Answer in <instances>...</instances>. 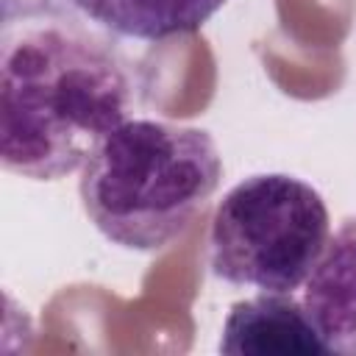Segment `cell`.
<instances>
[{"label": "cell", "mask_w": 356, "mask_h": 356, "mask_svg": "<svg viewBox=\"0 0 356 356\" xmlns=\"http://www.w3.org/2000/svg\"><path fill=\"white\" fill-rule=\"evenodd\" d=\"M134 70L117 39L70 0H3L0 161L31 181L81 170L128 120Z\"/></svg>", "instance_id": "1"}, {"label": "cell", "mask_w": 356, "mask_h": 356, "mask_svg": "<svg viewBox=\"0 0 356 356\" xmlns=\"http://www.w3.org/2000/svg\"><path fill=\"white\" fill-rule=\"evenodd\" d=\"M222 178L209 131L134 117L81 167V203L92 225L125 250L153 253L178 239Z\"/></svg>", "instance_id": "2"}, {"label": "cell", "mask_w": 356, "mask_h": 356, "mask_svg": "<svg viewBox=\"0 0 356 356\" xmlns=\"http://www.w3.org/2000/svg\"><path fill=\"white\" fill-rule=\"evenodd\" d=\"M331 234L323 195L286 172H259L225 192L209 231V267L234 286L298 289Z\"/></svg>", "instance_id": "3"}, {"label": "cell", "mask_w": 356, "mask_h": 356, "mask_svg": "<svg viewBox=\"0 0 356 356\" xmlns=\"http://www.w3.org/2000/svg\"><path fill=\"white\" fill-rule=\"evenodd\" d=\"M220 350L231 356H286V353H328L303 300L292 292H261L231 306Z\"/></svg>", "instance_id": "4"}, {"label": "cell", "mask_w": 356, "mask_h": 356, "mask_svg": "<svg viewBox=\"0 0 356 356\" xmlns=\"http://www.w3.org/2000/svg\"><path fill=\"white\" fill-rule=\"evenodd\" d=\"M303 309L328 353L356 356V217L337 228L309 273Z\"/></svg>", "instance_id": "5"}, {"label": "cell", "mask_w": 356, "mask_h": 356, "mask_svg": "<svg viewBox=\"0 0 356 356\" xmlns=\"http://www.w3.org/2000/svg\"><path fill=\"white\" fill-rule=\"evenodd\" d=\"M114 36L161 42L206 25L225 0H70Z\"/></svg>", "instance_id": "6"}]
</instances>
